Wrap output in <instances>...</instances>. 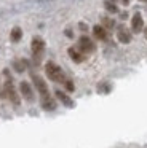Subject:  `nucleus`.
<instances>
[{
  "instance_id": "obj_11",
  "label": "nucleus",
  "mask_w": 147,
  "mask_h": 148,
  "mask_svg": "<svg viewBox=\"0 0 147 148\" xmlns=\"http://www.w3.org/2000/svg\"><path fill=\"white\" fill-rule=\"evenodd\" d=\"M93 34L98 40H105L107 38V29H104L102 26H94L93 27Z\"/></svg>"
},
{
  "instance_id": "obj_5",
  "label": "nucleus",
  "mask_w": 147,
  "mask_h": 148,
  "mask_svg": "<svg viewBox=\"0 0 147 148\" xmlns=\"http://www.w3.org/2000/svg\"><path fill=\"white\" fill-rule=\"evenodd\" d=\"M32 81H34L35 88H37V91L40 92L42 97H43V96H48V94H50L46 83L43 81V78H42V77H38V75H32Z\"/></svg>"
},
{
  "instance_id": "obj_10",
  "label": "nucleus",
  "mask_w": 147,
  "mask_h": 148,
  "mask_svg": "<svg viewBox=\"0 0 147 148\" xmlns=\"http://www.w3.org/2000/svg\"><path fill=\"white\" fill-rule=\"evenodd\" d=\"M67 53H69L70 59H72L74 62H77V64L85 61V56H83V53L80 51L78 48H69V49H67Z\"/></svg>"
},
{
  "instance_id": "obj_8",
  "label": "nucleus",
  "mask_w": 147,
  "mask_h": 148,
  "mask_svg": "<svg viewBox=\"0 0 147 148\" xmlns=\"http://www.w3.org/2000/svg\"><path fill=\"white\" fill-rule=\"evenodd\" d=\"M117 38L120 43H130L131 42V32L125 26H120L117 30Z\"/></svg>"
},
{
  "instance_id": "obj_17",
  "label": "nucleus",
  "mask_w": 147,
  "mask_h": 148,
  "mask_svg": "<svg viewBox=\"0 0 147 148\" xmlns=\"http://www.w3.org/2000/svg\"><path fill=\"white\" fill-rule=\"evenodd\" d=\"M64 86H66V89H67V91H70V92H72V91L75 89V86H74V83H72L70 80H66V81H64Z\"/></svg>"
},
{
  "instance_id": "obj_2",
  "label": "nucleus",
  "mask_w": 147,
  "mask_h": 148,
  "mask_svg": "<svg viewBox=\"0 0 147 148\" xmlns=\"http://www.w3.org/2000/svg\"><path fill=\"white\" fill-rule=\"evenodd\" d=\"M32 54H34V59L35 62H40V58L42 54H43V49H45V42L40 38V37H35L34 40H32Z\"/></svg>"
},
{
  "instance_id": "obj_4",
  "label": "nucleus",
  "mask_w": 147,
  "mask_h": 148,
  "mask_svg": "<svg viewBox=\"0 0 147 148\" xmlns=\"http://www.w3.org/2000/svg\"><path fill=\"white\" fill-rule=\"evenodd\" d=\"M78 49L82 53H93L96 49V45L93 43V40L89 38V37L83 35L78 38Z\"/></svg>"
},
{
  "instance_id": "obj_13",
  "label": "nucleus",
  "mask_w": 147,
  "mask_h": 148,
  "mask_svg": "<svg viewBox=\"0 0 147 148\" xmlns=\"http://www.w3.org/2000/svg\"><path fill=\"white\" fill-rule=\"evenodd\" d=\"M26 67H27V61H26V59H16V61L13 62V69H15L18 73H22V72L26 70Z\"/></svg>"
},
{
  "instance_id": "obj_21",
  "label": "nucleus",
  "mask_w": 147,
  "mask_h": 148,
  "mask_svg": "<svg viewBox=\"0 0 147 148\" xmlns=\"http://www.w3.org/2000/svg\"><path fill=\"white\" fill-rule=\"evenodd\" d=\"M146 38H147V27H146Z\"/></svg>"
},
{
  "instance_id": "obj_14",
  "label": "nucleus",
  "mask_w": 147,
  "mask_h": 148,
  "mask_svg": "<svg viewBox=\"0 0 147 148\" xmlns=\"http://www.w3.org/2000/svg\"><path fill=\"white\" fill-rule=\"evenodd\" d=\"M21 37H22V30L19 29V27H15V29L11 30V34H10V38H11L13 43L19 42V40H21Z\"/></svg>"
},
{
  "instance_id": "obj_9",
  "label": "nucleus",
  "mask_w": 147,
  "mask_h": 148,
  "mask_svg": "<svg viewBox=\"0 0 147 148\" xmlns=\"http://www.w3.org/2000/svg\"><path fill=\"white\" fill-rule=\"evenodd\" d=\"M42 107H43V110H48V112H53V110H56V100L53 99V97L48 94V96H43L42 97Z\"/></svg>"
},
{
  "instance_id": "obj_7",
  "label": "nucleus",
  "mask_w": 147,
  "mask_h": 148,
  "mask_svg": "<svg viewBox=\"0 0 147 148\" xmlns=\"http://www.w3.org/2000/svg\"><path fill=\"white\" fill-rule=\"evenodd\" d=\"M19 91H21L22 97H24V99H27L29 102H32V100H34V91H32L31 84H29L27 81H21V84H19Z\"/></svg>"
},
{
  "instance_id": "obj_1",
  "label": "nucleus",
  "mask_w": 147,
  "mask_h": 148,
  "mask_svg": "<svg viewBox=\"0 0 147 148\" xmlns=\"http://www.w3.org/2000/svg\"><path fill=\"white\" fill-rule=\"evenodd\" d=\"M45 72H46V77L50 78L51 81H56V83H64L67 80L66 75H64L62 69L59 65H56L54 62H46L45 64Z\"/></svg>"
},
{
  "instance_id": "obj_12",
  "label": "nucleus",
  "mask_w": 147,
  "mask_h": 148,
  "mask_svg": "<svg viewBox=\"0 0 147 148\" xmlns=\"http://www.w3.org/2000/svg\"><path fill=\"white\" fill-rule=\"evenodd\" d=\"M54 94H56V97H58V99H59V100H61V102H62L66 107H74V102H72V99H70V97L67 96V94H64L62 91H56Z\"/></svg>"
},
{
  "instance_id": "obj_3",
  "label": "nucleus",
  "mask_w": 147,
  "mask_h": 148,
  "mask_svg": "<svg viewBox=\"0 0 147 148\" xmlns=\"http://www.w3.org/2000/svg\"><path fill=\"white\" fill-rule=\"evenodd\" d=\"M5 75H6V83H5V94L10 97V100H11L13 103H19V97H18V92H16V89H15V86H13V83H11V80H10V73H8V70H5Z\"/></svg>"
},
{
  "instance_id": "obj_22",
  "label": "nucleus",
  "mask_w": 147,
  "mask_h": 148,
  "mask_svg": "<svg viewBox=\"0 0 147 148\" xmlns=\"http://www.w3.org/2000/svg\"><path fill=\"white\" fill-rule=\"evenodd\" d=\"M142 2H144V0H142Z\"/></svg>"
},
{
  "instance_id": "obj_18",
  "label": "nucleus",
  "mask_w": 147,
  "mask_h": 148,
  "mask_svg": "<svg viewBox=\"0 0 147 148\" xmlns=\"http://www.w3.org/2000/svg\"><path fill=\"white\" fill-rule=\"evenodd\" d=\"M66 35H67V37H69V38H72V37H74V34H72V30H70V29H67V30H66Z\"/></svg>"
},
{
  "instance_id": "obj_16",
  "label": "nucleus",
  "mask_w": 147,
  "mask_h": 148,
  "mask_svg": "<svg viewBox=\"0 0 147 148\" xmlns=\"http://www.w3.org/2000/svg\"><path fill=\"white\" fill-rule=\"evenodd\" d=\"M102 24H104V29L105 27H107V29H112V27H114V21L110 19V18H102Z\"/></svg>"
},
{
  "instance_id": "obj_6",
  "label": "nucleus",
  "mask_w": 147,
  "mask_h": 148,
  "mask_svg": "<svg viewBox=\"0 0 147 148\" xmlns=\"http://www.w3.org/2000/svg\"><path fill=\"white\" fill-rule=\"evenodd\" d=\"M142 29H144L142 16H141V13H134L133 18H131V30H133L134 34H139Z\"/></svg>"
},
{
  "instance_id": "obj_15",
  "label": "nucleus",
  "mask_w": 147,
  "mask_h": 148,
  "mask_svg": "<svg viewBox=\"0 0 147 148\" xmlns=\"http://www.w3.org/2000/svg\"><path fill=\"white\" fill-rule=\"evenodd\" d=\"M104 7H105V10H107L109 13H118V8H117V5H115L114 0H105Z\"/></svg>"
},
{
  "instance_id": "obj_19",
  "label": "nucleus",
  "mask_w": 147,
  "mask_h": 148,
  "mask_svg": "<svg viewBox=\"0 0 147 148\" xmlns=\"http://www.w3.org/2000/svg\"><path fill=\"white\" fill-rule=\"evenodd\" d=\"M80 29H82V30H86V26H85L83 23H80Z\"/></svg>"
},
{
  "instance_id": "obj_20",
  "label": "nucleus",
  "mask_w": 147,
  "mask_h": 148,
  "mask_svg": "<svg viewBox=\"0 0 147 148\" xmlns=\"http://www.w3.org/2000/svg\"><path fill=\"white\" fill-rule=\"evenodd\" d=\"M121 3H123V5H128V3H130V0H121Z\"/></svg>"
}]
</instances>
